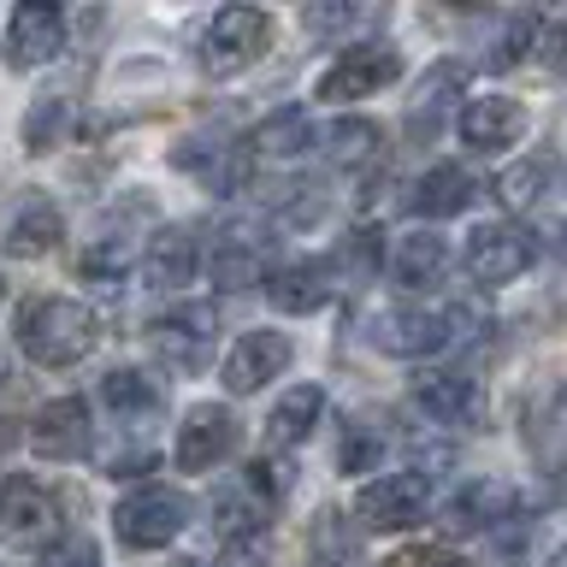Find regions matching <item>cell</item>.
<instances>
[{"label": "cell", "mask_w": 567, "mask_h": 567, "mask_svg": "<svg viewBox=\"0 0 567 567\" xmlns=\"http://www.w3.org/2000/svg\"><path fill=\"white\" fill-rule=\"evenodd\" d=\"M95 343H101L95 308H83V301H71V296H35V301H24V313H18V349L48 372L89 361Z\"/></svg>", "instance_id": "1"}, {"label": "cell", "mask_w": 567, "mask_h": 567, "mask_svg": "<svg viewBox=\"0 0 567 567\" xmlns=\"http://www.w3.org/2000/svg\"><path fill=\"white\" fill-rule=\"evenodd\" d=\"M467 319H473L467 308H443V313L437 308H384L367 319V343L379 354H390V361H425V354L450 349Z\"/></svg>", "instance_id": "2"}, {"label": "cell", "mask_w": 567, "mask_h": 567, "mask_svg": "<svg viewBox=\"0 0 567 567\" xmlns=\"http://www.w3.org/2000/svg\"><path fill=\"white\" fill-rule=\"evenodd\" d=\"M184 526H189V503H184V491H172V485H136L131 496H118V508H113L118 544L136 549V556L166 549Z\"/></svg>", "instance_id": "3"}, {"label": "cell", "mask_w": 567, "mask_h": 567, "mask_svg": "<svg viewBox=\"0 0 567 567\" xmlns=\"http://www.w3.org/2000/svg\"><path fill=\"white\" fill-rule=\"evenodd\" d=\"M65 520V503L48 478L35 473H12L0 485V544H18V549H35L48 544L53 549V532Z\"/></svg>", "instance_id": "4"}, {"label": "cell", "mask_w": 567, "mask_h": 567, "mask_svg": "<svg viewBox=\"0 0 567 567\" xmlns=\"http://www.w3.org/2000/svg\"><path fill=\"white\" fill-rule=\"evenodd\" d=\"M272 48V18L260 7H225L213 12V24L202 35V71L207 78H237Z\"/></svg>", "instance_id": "5"}, {"label": "cell", "mask_w": 567, "mask_h": 567, "mask_svg": "<svg viewBox=\"0 0 567 567\" xmlns=\"http://www.w3.org/2000/svg\"><path fill=\"white\" fill-rule=\"evenodd\" d=\"M213 343H219V319H213L207 301H184V308L148 319V349L172 372H207Z\"/></svg>", "instance_id": "6"}, {"label": "cell", "mask_w": 567, "mask_h": 567, "mask_svg": "<svg viewBox=\"0 0 567 567\" xmlns=\"http://www.w3.org/2000/svg\"><path fill=\"white\" fill-rule=\"evenodd\" d=\"M425 503H432V473H379L354 491V520L367 532H408L425 520Z\"/></svg>", "instance_id": "7"}, {"label": "cell", "mask_w": 567, "mask_h": 567, "mask_svg": "<svg viewBox=\"0 0 567 567\" xmlns=\"http://www.w3.org/2000/svg\"><path fill=\"white\" fill-rule=\"evenodd\" d=\"M402 78V53L390 42H361V48H343L337 60L319 71V101H361V95H379V89H390Z\"/></svg>", "instance_id": "8"}, {"label": "cell", "mask_w": 567, "mask_h": 567, "mask_svg": "<svg viewBox=\"0 0 567 567\" xmlns=\"http://www.w3.org/2000/svg\"><path fill=\"white\" fill-rule=\"evenodd\" d=\"M65 53V12L53 0H24L7 18V65L12 71H35Z\"/></svg>", "instance_id": "9"}, {"label": "cell", "mask_w": 567, "mask_h": 567, "mask_svg": "<svg viewBox=\"0 0 567 567\" xmlns=\"http://www.w3.org/2000/svg\"><path fill=\"white\" fill-rule=\"evenodd\" d=\"M467 278L473 284H485V290H496V284H514L526 272L532 260H538V248H532L526 230H514V225H478L473 237H467Z\"/></svg>", "instance_id": "10"}, {"label": "cell", "mask_w": 567, "mask_h": 567, "mask_svg": "<svg viewBox=\"0 0 567 567\" xmlns=\"http://www.w3.org/2000/svg\"><path fill=\"white\" fill-rule=\"evenodd\" d=\"M296 343L284 331H243L237 349L225 354V390L230 396H255V390H266L272 379H284V367H290Z\"/></svg>", "instance_id": "11"}, {"label": "cell", "mask_w": 567, "mask_h": 567, "mask_svg": "<svg viewBox=\"0 0 567 567\" xmlns=\"http://www.w3.org/2000/svg\"><path fill=\"white\" fill-rule=\"evenodd\" d=\"M230 450H237V420H230V408H219V402L189 408L184 425H177V467L207 473V467H219Z\"/></svg>", "instance_id": "12"}, {"label": "cell", "mask_w": 567, "mask_h": 567, "mask_svg": "<svg viewBox=\"0 0 567 567\" xmlns=\"http://www.w3.org/2000/svg\"><path fill=\"white\" fill-rule=\"evenodd\" d=\"M414 408L437 425H473L485 414V396L467 372H450V367H425L414 379Z\"/></svg>", "instance_id": "13"}, {"label": "cell", "mask_w": 567, "mask_h": 567, "mask_svg": "<svg viewBox=\"0 0 567 567\" xmlns=\"http://www.w3.org/2000/svg\"><path fill=\"white\" fill-rule=\"evenodd\" d=\"M526 106L508 101V95H478L461 106V142H467L473 154H503L514 142L526 136Z\"/></svg>", "instance_id": "14"}, {"label": "cell", "mask_w": 567, "mask_h": 567, "mask_svg": "<svg viewBox=\"0 0 567 567\" xmlns=\"http://www.w3.org/2000/svg\"><path fill=\"white\" fill-rule=\"evenodd\" d=\"M514 508H520V491L508 478H473L443 503V532H491L514 520Z\"/></svg>", "instance_id": "15"}, {"label": "cell", "mask_w": 567, "mask_h": 567, "mask_svg": "<svg viewBox=\"0 0 567 567\" xmlns=\"http://www.w3.org/2000/svg\"><path fill=\"white\" fill-rule=\"evenodd\" d=\"M89 402L83 396H60V402H48L42 414H35L30 425V450L42 455V461H83L89 455Z\"/></svg>", "instance_id": "16"}, {"label": "cell", "mask_w": 567, "mask_h": 567, "mask_svg": "<svg viewBox=\"0 0 567 567\" xmlns=\"http://www.w3.org/2000/svg\"><path fill=\"white\" fill-rule=\"evenodd\" d=\"M195 272H202V230H189V225L154 230L148 248H142V278H148V290H184Z\"/></svg>", "instance_id": "17"}, {"label": "cell", "mask_w": 567, "mask_h": 567, "mask_svg": "<svg viewBox=\"0 0 567 567\" xmlns=\"http://www.w3.org/2000/svg\"><path fill=\"white\" fill-rule=\"evenodd\" d=\"M266 301H272L278 313H319L331 301V266L326 260H284L272 278H266Z\"/></svg>", "instance_id": "18"}, {"label": "cell", "mask_w": 567, "mask_h": 567, "mask_svg": "<svg viewBox=\"0 0 567 567\" xmlns=\"http://www.w3.org/2000/svg\"><path fill=\"white\" fill-rule=\"evenodd\" d=\"M207 266H213V284H219V290H248V284H260V272H266V237L255 225H225Z\"/></svg>", "instance_id": "19"}, {"label": "cell", "mask_w": 567, "mask_h": 567, "mask_svg": "<svg viewBox=\"0 0 567 567\" xmlns=\"http://www.w3.org/2000/svg\"><path fill=\"white\" fill-rule=\"evenodd\" d=\"M443 272H450V243L437 230L420 225L408 237H396V248H390V278L402 290H432V284H443Z\"/></svg>", "instance_id": "20"}, {"label": "cell", "mask_w": 567, "mask_h": 567, "mask_svg": "<svg viewBox=\"0 0 567 567\" xmlns=\"http://www.w3.org/2000/svg\"><path fill=\"white\" fill-rule=\"evenodd\" d=\"M248 142V159L255 166H278V159H296V154H308V142H313V118L301 113V106H278V113H266L255 131L243 136Z\"/></svg>", "instance_id": "21"}, {"label": "cell", "mask_w": 567, "mask_h": 567, "mask_svg": "<svg viewBox=\"0 0 567 567\" xmlns=\"http://www.w3.org/2000/svg\"><path fill=\"white\" fill-rule=\"evenodd\" d=\"M60 243H65V213L53 207V202H42V195L18 207L12 225H7V237H0V248H7L12 260H42Z\"/></svg>", "instance_id": "22"}, {"label": "cell", "mask_w": 567, "mask_h": 567, "mask_svg": "<svg viewBox=\"0 0 567 567\" xmlns=\"http://www.w3.org/2000/svg\"><path fill=\"white\" fill-rule=\"evenodd\" d=\"M473 195H478V184L461 166H450V159H443V166H432L414 184V195H408V207L420 213V219H450V213H467L473 207Z\"/></svg>", "instance_id": "23"}, {"label": "cell", "mask_w": 567, "mask_h": 567, "mask_svg": "<svg viewBox=\"0 0 567 567\" xmlns=\"http://www.w3.org/2000/svg\"><path fill=\"white\" fill-rule=\"evenodd\" d=\"M319 420H326V390L319 384H290L278 396L272 420H266V432H272V443H308Z\"/></svg>", "instance_id": "24"}, {"label": "cell", "mask_w": 567, "mask_h": 567, "mask_svg": "<svg viewBox=\"0 0 567 567\" xmlns=\"http://www.w3.org/2000/svg\"><path fill=\"white\" fill-rule=\"evenodd\" d=\"M101 402L113 408V414H124V420H148V414L166 408L159 384L148 379V372H136V367H113V372H106V379H101Z\"/></svg>", "instance_id": "25"}, {"label": "cell", "mask_w": 567, "mask_h": 567, "mask_svg": "<svg viewBox=\"0 0 567 567\" xmlns=\"http://www.w3.org/2000/svg\"><path fill=\"white\" fill-rule=\"evenodd\" d=\"M301 567H361V532L343 514H319L308 532V556Z\"/></svg>", "instance_id": "26"}, {"label": "cell", "mask_w": 567, "mask_h": 567, "mask_svg": "<svg viewBox=\"0 0 567 567\" xmlns=\"http://www.w3.org/2000/svg\"><path fill=\"white\" fill-rule=\"evenodd\" d=\"M379 124L372 118H337L331 131H326V159L337 172H361V166H372L379 159Z\"/></svg>", "instance_id": "27"}, {"label": "cell", "mask_w": 567, "mask_h": 567, "mask_svg": "<svg viewBox=\"0 0 567 567\" xmlns=\"http://www.w3.org/2000/svg\"><path fill=\"white\" fill-rule=\"evenodd\" d=\"M467 83H473V71L467 60H437V65H425V78H420V101H414V118L432 124L437 113H450V106L467 95Z\"/></svg>", "instance_id": "28"}, {"label": "cell", "mask_w": 567, "mask_h": 567, "mask_svg": "<svg viewBox=\"0 0 567 567\" xmlns=\"http://www.w3.org/2000/svg\"><path fill=\"white\" fill-rule=\"evenodd\" d=\"M131 266H142V248L124 243V237H101V243L83 255V272L95 278V284H106V290H118V284L131 278Z\"/></svg>", "instance_id": "29"}, {"label": "cell", "mask_w": 567, "mask_h": 567, "mask_svg": "<svg viewBox=\"0 0 567 567\" xmlns=\"http://www.w3.org/2000/svg\"><path fill=\"white\" fill-rule=\"evenodd\" d=\"M65 124H71V106H65L60 95L35 101L30 113H24V148H30V154H48V148H60V142H65Z\"/></svg>", "instance_id": "30"}, {"label": "cell", "mask_w": 567, "mask_h": 567, "mask_svg": "<svg viewBox=\"0 0 567 567\" xmlns=\"http://www.w3.org/2000/svg\"><path fill=\"white\" fill-rule=\"evenodd\" d=\"M379 450H384V432L372 420H349L343 437H337V467L343 473H372L379 467Z\"/></svg>", "instance_id": "31"}, {"label": "cell", "mask_w": 567, "mask_h": 567, "mask_svg": "<svg viewBox=\"0 0 567 567\" xmlns=\"http://www.w3.org/2000/svg\"><path fill=\"white\" fill-rule=\"evenodd\" d=\"M532 42H538V12H514L508 24H503V35L491 42L485 65H491V71H508V65H520L526 53H532Z\"/></svg>", "instance_id": "32"}, {"label": "cell", "mask_w": 567, "mask_h": 567, "mask_svg": "<svg viewBox=\"0 0 567 567\" xmlns=\"http://www.w3.org/2000/svg\"><path fill=\"white\" fill-rule=\"evenodd\" d=\"M549 184V159H520V166H508L496 177V195H503V207H532Z\"/></svg>", "instance_id": "33"}, {"label": "cell", "mask_w": 567, "mask_h": 567, "mask_svg": "<svg viewBox=\"0 0 567 567\" xmlns=\"http://www.w3.org/2000/svg\"><path fill=\"white\" fill-rule=\"evenodd\" d=\"M42 567H101V549H95V538H78V532H71V538H60L42 556Z\"/></svg>", "instance_id": "34"}, {"label": "cell", "mask_w": 567, "mask_h": 567, "mask_svg": "<svg viewBox=\"0 0 567 567\" xmlns=\"http://www.w3.org/2000/svg\"><path fill=\"white\" fill-rule=\"evenodd\" d=\"M272 556V532H248V538H230L225 544V561L219 567H266Z\"/></svg>", "instance_id": "35"}, {"label": "cell", "mask_w": 567, "mask_h": 567, "mask_svg": "<svg viewBox=\"0 0 567 567\" xmlns=\"http://www.w3.org/2000/svg\"><path fill=\"white\" fill-rule=\"evenodd\" d=\"M349 7H308V30H319V35H326V30H343L349 24Z\"/></svg>", "instance_id": "36"}, {"label": "cell", "mask_w": 567, "mask_h": 567, "mask_svg": "<svg viewBox=\"0 0 567 567\" xmlns=\"http://www.w3.org/2000/svg\"><path fill=\"white\" fill-rule=\"evenodd\" d=\"M12 443H18V432H12V420H0V455H7Z\"/></svg>", "instance_id": "37"}, {"label": "cell", "mask_w": 567, "mask_h": 567, "mask_svg": "<svg viewBox=\"0 0 567 567\" xmlns=\"http://www.w3.org/2000/svg\"><path fill=\"white\" fill-rule=\"evenodd\" d=\"M556 255H561V266H567V219L556 225Z\"/></svg>", "instance_id": "38"}, {"label": "cell", "mask_w": 567, "mask_h": 567, "mask_svg": "<svg viewBox=\"0 0 567 567\" xmlns=\"http://www.w3.org/2000/svg\"><path fill=\"white\" fill-rule=\"evenodd\" d=\"M432 567H473V561H461V556H437Z\"/></svg>", "instance_id": "39"}, {"label": "cell", "mask_w": 567, "mask_h": 567, "mask_svg": "<svg viewBox=\"0 0 567 567\" xmlns=\"http://www.w3.org/2000/svg\"><path fill=\"white\" fill-rule=\"evenodd\" d=\"M549 567H567V544H561V549H556V561H549Z\"/></svg>", "instance_id": "40"}, {"label": "cell", "mask_w": 567, "mask_h": 567, "mask_svg": "<svg viewBox=\"0 0 567 567\" xmlns=\"http://www.w3.org/2000/svg\"><path fill=\"white\" fill-rule=\"evenodd\" d=\"M561 65H567V24H561Z\"/></svg>", "instance_id": "41"}, {"label": "cell", "mask_w": 567, "mask_h": 567, "mask_svg": "<svg viewBox=\"0 0 567 567\" xmlns=\"http://www.w3.org/2000/svg\"><path fill=\"white\" fill-rule=\"evenodd\" d=\"M184 567H202V561H184Z\"/></svg>", "instance_id": "42"}, {"label": "cell", "mask_w": 567, "mask_h": 567, "mask_svg": "<svg viewBox=\"0 0 567 567\" xmlns=\"http://www.w3.org/2000/svg\"><path fill=\"white\" fill-rule=\"evenodd\" d=\"M0 567H7V561H0Z\"/></svg>", "instance_id": "43"}]
</instances>
